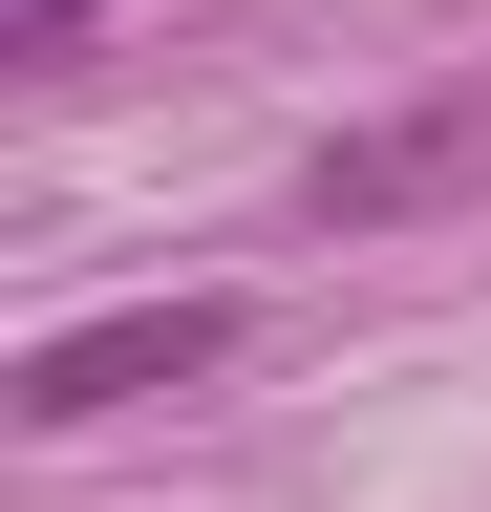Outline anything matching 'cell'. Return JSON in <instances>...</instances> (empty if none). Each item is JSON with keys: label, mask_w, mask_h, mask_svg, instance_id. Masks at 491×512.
<instances>
[{"label": "cell", "mask_w": 491, "mask_h": 512, "mask_svg": "<svg viewBox=\"0 0 491 512\" xmlns=\"http://www.w3.org/2000/svg\"><path fill=\"white\" fill-rule=\"evenodd\" d=\"M65 43H86V0H0V64L22 86H65Z\"/></svg>", "instance_id": "obj_3"}, {"label": "cell", "mask_w": 491, "mask_h": 512, "mask_svg": "<svg viewBox=\"0 0 491 512\" xmlns=\"http://www.w3.org/2000/svg\"><path fill=\"white\" fill-rule=\"evenodd\" d=\"M193 363H235V299H129V320H65L0 406L22 427H107V406H150V384H193Z\"/></svg>", "instance_id": "obj_2"}, {"label": "cell", "mask_w": 491, "mask_h": 512, "mask_svg": "<svg viewBox=\"0 0 491 512\" xmlns=\"http://www.w3.org/2000/svg\"><path fill=\"white\" fill-rule=\"evenodd\" d=\"M449 192H491V86H427L385 128H342V150L299 171V214L321 235H406V214H449Z\"/></svg>", "instance_id": "obj_1"}]
</instances>
